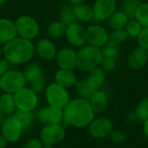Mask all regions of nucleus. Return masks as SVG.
<instances>
[{"label":"nucleus","mask_w":148,"mask_h":148,"mask_svg":"<svg viewBox=\"0 0 148 148\" xmlns=\"http://www.w3.org/2000/svg\"><path fill=\"white\" fill-rule=\"evenodd\" d=\"M63 111V121L74 127L88 126L95 119V112L88 100L76 98L70 100Z\"/></svg>","instance_id":"f257e3e1"},{"label":"nucleus","mask_w":148,"mask_h":148,"mask_svg":"<svg viewBox=\"0 0 148 148\" xmlns=\"http://www.w3.org/2000/svg\"><path fill=\"white\" fill-rule=\"evenodd\" d=\"M35 45L31 40L16 36L5 43L3 55L10 65H20L29 62L35 54Z\"/></svg>","instance_id":"f03ea898"},{"label":"nucleus","mask_w":148,"mask_h":148,"mask_svg":"<svg viewBox=\"0 0 148 148\" xmlns=\"http://www.w3.org/2000/svg\"><path fill=\"white\" fill-rule=\"evenodd\" d=\"M102 57L101 49L91 45L84 46L77 52L76 68L82 72H88L101 64Z\"/></svg>","instance_id":"7ed1b4c3"},{"label":"nucleus","mask_w":148,"mask_h":148,"mask_svg":"<svg viewBox=\"0 0 148 148\" xmlns=\"http://www.w3.org/2000/svg\"><path fill=\"white\" fill-rule=\"evenodd\" d=\"M29 88L36 94L42 93L46 88L45 73L42 68L36 62L28 64L23 71Z\"/></svg>","instance_id":"20e7f679"},{"label":"nucleus","mask_w":148,"mask_h":148,"mask_svg":"<svg viewBox=\"0 0 148 148\" xmlns=\"http://www.w3.org/2000/svg\"><path fill=\"white\" fill-rule=\"evenodd\" d=\"M0 81L2 90L4 93L12 95L26 87L27 84L23 72L17 69H9L0 77Z\"/></svg>","instance_id":"39448f33"},{"label":"nucleus","mask_w":148,"mask_h":148,"mask_svg":"<svg viewBox=\"0 0 148 148\" xmlns=\"http://www.w3.org/2000/svg\"><path fill=\"white\" fill-rule=\"evenodd\" d=\"M45 96L49 106L63 109L69 102L70 97L67 88L56 82H51L45 88Z\"/></svg>","instance_id":"423d86ee"},{"label":"nucleus","mask_w":148,"mask_h":148,"mask_svg":"<svg viewBox=\"0 0 148 148\" xmlns=\"http://www.w3.org/2000/svg\"><path fill=\"white\" fill-rule=\"evenodd\" d=\"M17 36L32 40L39 33V24L37 21L29 16H21L15 21Z\"/></svg>","instance_id":"0eeeda50"},{"label":"nucleus","mask_w":148,"mask_h":148,"mask_svg":"<svg viewBox=\"0 0 148 148\" xmlns=\"http://www.w3.org/2000/svg\"><path fill=\"white\" fill-rule=\"evenodd\" d=\"M16 109L33 111L38 104V96L30 88L24 87L14 94Z\"/></svg>","instance_id":"6e6552de"},{"label":"nucleus","mask_w":148,"mask_h":148,"mask_svg":"<svg viewBox=\"0 0 148 148\" xmlns=\"http://www.w3.org/2000/svg\"><path fill=\"white\" fill-rule=\"evenodd\" d=\"M23 132V127L14 114L5 117L1 125V134L7 142H16L20 139Z\"/></svg>","instance_id":"1a4fd4ad"},{"label":"nucleus","mask_w":148,"mask_h":148,"mask_svg":"<svg viewBox=\"0 0 148 148\" xmlns=\"http://www.w3.org/2000/svg\"><path fill=\"white\" fill-rule=\"evenodd\" d=\"M66 132L61 124L45 125L40 133V140L44 145L55 146L64 139Z\"/></svg>","instance_id":"9d476101"},{"label":"nucleus","mask_w":148,"mask_h":148,"mask_svg":"<svg viewBox=\"0 0 148 148\" xmlns=\"http://www.w3.org/2000/svg\"><path fill=\"white\" fill-rule=\"evenodd\" d=\"M87 42L88 45L101 49L109 41L107 29L99 24H91L86 29Z\"/></svg>","instance_id":"9b49d317"},{"label":"nucleus","mask_w":148,"mask_h":148,"mask_svg":"<svg viewBox=\"0 0 148 148\" xmlns=\"http://www.w3.org/2000/svg\"><path fill=\"white\" fill-rule=\"evenodd\" d=\"M116 0H95L92 9L94 19L96 21H105L116 11Z\"/></svg>","instance_id":"f8f14e48"},{"label":"nucleus","mask_w":148,"mask_h":148,"mask_svg":"<svg viewBox=\"0 0 148 148\" xmlns=\"http://www.w3.org/2000/svg\"><path fill=\"white\" fill-rule=\"evenodd\" d=\"M113 131L112 121L106 117H99L94 119L88 125V132L90 135L96 139H102L110 135Z\"/></svg>","instance_id":"ddd939ff"},{"label":"nucleus","mask_w":148,"mask_h":148,"mask_svg":"<svg viewBox=\"0 0 148 148\" xmlns=\"http://www.w3.org/2000/svg\"><path fill=\"white\" fill-rule=\"evenodd\" d=\"M36 118L44 126L61 124L63 121V111L61 108L49 105L37 112Z\"/></svg>","instance_id":"4468645a"},{"label":"nucleus","mask_w":148,"mask_h":148,"mask_svg":"<svg viewBox=\"0 0 148 148\" xmlns=\"http://www.w3.org/2000/svg\"><path fill=\"white\" fill-rule=\"evenodd\" d=\"M65 36L68 42L74 47H82L87 42L86 29L78 22L67 26Z\"/></svg>","instance_id":"2eb2a0df"},{"label":"nucleus","mask_w":148,"mask_h":148,"mask_svg":"<svg viewBox=\"0 0 148 148\" xmlns=\"http://www.w3.org/2000/svg\"><path fill=\"white\" fill-rule=\"evenodd\" d=\"M56 62L60 69L74 70L77 64V52L69 47L62 48L56 53Z\"/></svg>","instance_id":"dca6fc26"},{"label":"nucleus","mask_w":148,"mask_h":148,"mask_svg":"<svg viewBox=\"0 0 148 148\" xmlns=\"http://www.w3.org/2000/svg\"><path fill=\"white\" fill-rule=\"evenodd\" d=\"M35 51L37 56L44 61H51L55 59L57 53L55 42L49 38L40 39L35 46Z\"/></svg>","instance_id":"f3484780"},{"label":"nucleus","mask_w":148,"mask_h":148,"mask_svg":"<svg viewBox=\"0 0 148 148\" xmlns=\"http://www.w3.org/2000/svg\"><path fill=\"white\" fill-rule=\"evenodd\" d=\"M148 60V51L141 47L134 49L128 56L127 64L128 66L135 70L142 69Z\"/></svg>","instance_id":"a211bd4d"},{"label":"nucleus","mask_w":148,"mask_h":148,"mask_svg":"<svg viewBox=\"0 0 148 148\" xmlns=\"http://www.w3.org/2000/svg\"><path fill=\"white\" fill-rule=\"evenodd\" d=\"M16 36L15 22L8 18H0V45H4Z\"/></svg>","instance_id":"6ab92c4d"},{"label":"nucleus","mask_w":148,"mask_h":148,"mask_svg":"<svg viewBox=\"0 0 148 148\" xmlns=\"http://www.w3.org/2000/svg\"><path fill=\"white\" fill-rule=\"evenodd\" d=\"M55 82L68 89L75 86L77 82V76L72 69H60L55 75Z\"/></svg>","instance_id":"aec40b11"},{"label":"nucleus","mask_w":148,"mask_h":148,"mask_svg":"<svg viewBox=\"0 0 148 148\" xmlns=\"http://www.w3.org/2000/svg\"><path fill=\"white\" fill-rule=\"evenodd\" d=\"M90 105L95 113H102L106 110L108 104V95L105 91L99 89L95 91V93L92 95V97L88 100Z\"/></svg>","instance_id":"412c9836"},{"label":"nucleus","mask_w":148,"mask_h":148,"mask_svg":"<svg viewBox=\"0 0 148 148\" xmlns=\"http://www.w3.org/2000/svg\"><path fill=\"white\" fill-rule=\"evenodd\" d=\"M86 79L96 89H101L106 81V73L101 67H96L88 72Z\"/></svg>","instance_id":"4be33fe9"},{"label":"nucleus","mask_w":148,"mask_h":148,"mask_svg":"<svg viewBox=\"0 0 148 148\" xmlns=\"http://www.w3.org/2000/svg\"><path fill=\"white\" fill-rule=\"evenodd\" d=\"M73 10L76 21L88 23L94 19V13H93L92 7L85 3L73 5Z\"/></svg>","instance_id":"5701e85b"},{"label":"nucleus","mask_w":148,"mask_h":148,"mask_svg":"<svg viewBox=\"0 0 148 148\" xmlns=\"http://www.w3.org/2000/svg\"><path fill=\"white\" fill-rule=\"evenodd\" d=\"M16 110L14 95L4 93L0 97V112L5 116L12 115Z\"/></svg>","instance_id":"b1692460"},{"label":"nucleus","mask_w":148,"mask_h":148,"mask_svg":"<svg viewBox=\"0 0 148 148\" xmlns=\"http://www.w3.org/2000/svg\"><path fill=\"white\" fill-rule=\"evenodd\" d=\"M128 23V16L123 11H115L109 18L108 24L113 30L126 28Z\"/></svg>","instance_id":"393cba45"},{"label":"nucleus","mask_w":148,"mask_h":148,"mask_svg":"<svg viewBox=\"0 0 148 148\" xmlns=\"http://www.w3.org/2000/svg\"><path fill=\"white\" fill-rule=\"evenodd\" d=\"M75 88L80 98H83L86 100H89L92 97V95L95 93V91H97L88 82V81L86 78L77 81L75 84Z\"/></svg>","instance_id":"a878e982"},{"label":"nucleus","mask_w":148,"mask_h":148,"mask_svg":"<svg viewBox=\"0 0 148 148\" xmlns=\"http://www.w3.org/2000/svg\"><path fill=\"white\" fill-rule=\"evenodd\" d=\"M14 115L20 122L23 131L29 130L33 126L34 114L32 111H23V110L16 109V112L14 113Z\"/></svg>","instance_id":"bb28decb"},{"label":"nucleus","mask_w":148,"mask_h":148,"mask_svg":"<svg viewBox=\"0 0 148 148\" xmlns=\"http://www.w3.org/2000/svg\"><path fill=\"white\" fill-rule=\"evenodd\" d=\"M67 25L64 24L61 20L52 22L47 29V32L49 37L53 39H58L65 36Z\"/></svg>","instance_id":"cd10ccee"},{"label":"nucleus","mask_w":148,"mask_h":148,"mask_svg":"<svg viewBox=\"0 0 148 148\" xmlns=\"http://www.w3.org/2000/svg\"><path fill=\"white\" fill-rule=\"evenodd\" d=\"M119 45L120 44L109 40L104 46L101 48L103 57H108V58L116 60L118 58L119 51H120Z\"/></svg>","instance_id":"c85d7f7f"},{"label":"nucleus","mask_w":148,"mask_h":148,"mask_svg":"<svg viewBox=\"0 0 148 148\" xmlns=\"http://www.w3.org/2000/svg\"><path fill=\"white\" fill-rule=\"evenodd\" d=\"M59 17V20H61L67 26L77 22L74 14L73 5H63L60 10Z\"/></svg>","instance_id":"c756f323"},{"label":"nucleus","mask_w":148,"mask_h":148,"mask_svg":"<svg viewBox=\"0 0 148 148\" xmlns=\"http://www.w3.org/2000/svg\"><path fill=\"white\" fill-rule=\"evenodd\" d=\"M140 0H124L122 3V10L128 18L134 19L135 18V14L137 11V9L140 5Z\"/></svg>","instance_id":"7c9ffc66"},{"label":"nucleus","mask_w":148,"mask_h":148,"mask_svg":"<svg viewBox=\"0 0 148 148\" xmlns=\"http://www.w3.org/2000/svg\"><path fill=\"white\" fill-rule=\"evenodd\" d=\"M135 19L142 27L148 28V3H140L135 14Z\"/></svg>","instance_id":"2f4dec72"},{"label":"nucleus","mask_w":148,"mask_h":148,"mask_svg":"<svg viewBox=\"0 0 148 148\" xmlns=\"http://www.w3.org/2000/svg\"><path fill=\"white\" fill-rule=\"evenodd\" d=\"M136 115L142 121L148 120V97L139 102L136 108Z\"/></svg>","instance_id":"473e14b6"},{"label":"nucleus","mask_w":148,"mask_h":148,"mask_svg":"<svg viewBox=\"0 0 148 148\" xmlns=\"http://www.w3.org/2000/svg\"><path fill=\"white\" fill-rule=\"evenodd\" d=\"M141 24L136 20V19H132L129 21L126 26V31L127 32L128 36L131 37H137L139 34L140 33L142 29Z\"/></svg>","instance_id":"72a5a7b5"},{"label":"nucleus","mask_w":148,"mask_h":148,"mask_svg":"<svg viewBox=\"0 0 148 148\" xmlns=\"http://www.w3.org/2000/svg\"><path fill=\"white\" fill-rule=\"evenodd\" d=\"M128 34L126 31V29H116V30H113V32L109 35V40L121 44L127 41V39L128 38Z\"/></svg>","instance_id":"f704fd0d"},{"label":"nucleus","mask_w":148,"mask_h":148,"mask_svg":"<svg viewBox=\"0 0 148 148\" xmlns=\"http://www.w3.org/2000/svg\"><path fill=\"white\" fill-rule=\"evenodd\" d=\"M139 46L148 51V28H142L140 33L137 36Z\"/></svg>","instance_id":"c9c22d12"},{"label":"nucleus","mask_w":148,"mask_h":148,"mask_svg":"<svg viewBox=\"0 0 148 148\" xmlns=\"http://www.w3.org/2000/svg\"><path fill=\"white\" fill-rule=\"evenodd\" d=\"M116 60L108 58V57H102V60L101 62V68L106 72H111L115 69L116 66Z\"/></svg>","instance_id":"e433bc0d"},{"label":"nucleus","mask_w":148,"mask_h":148,"mask_svg":"<svg viewBox=\"0 0 148 148\" xmlns=\"http://www.w3.org/2000/svg\"><path fill=\"white\" fill-rule=\"evenodd\" d=\"M111 140L115 144H122L126 140V135L122 131L120 130H113L110 134Z\"/></svg>","instance_id":"4c0bfd02"},{"label":"nucleus","mask_w":148,"mask_h":148,"mask_svg":"<svg viewBox=\"0 0 148 148\" xmlns=\"http://www.w3.org/2000/svg\"><path fill=\"white\" fill-rule=\"evenodd\" d=\"M42 147H43V143L41 140L30 139L23 144V148H42Z\"/></svg>","instance_id":"58836bf2"},{"label":"nucleus","mask_w":148,"mask_h":148,"mask_svg":"<svg viewBox=\"0 0 148 148\" xmlns=\"http://www.w3.org/2000/svg\"><path fill=\"white\" fill-rule=\"evenodd\" d=\"M10 62L4 58H0V77L3 75L9 69H10Z\"/></svg>","instance_id":"ea45409f"},{"label":"nucleus","mask_w":148,"mask_h":148,"mask_svg":"<svg viewBox=\"0 0 148 148\" xmlns=\"http://www.w3.org/2000/svg\"><path fill=\"white\" fill-rule=\"evenodd\" d=\"M7 141L4 139V137L2 135V134H0V148H4L6 147Z\"/></svg>","instance_id":"a19ab883"},{"label":"nucleus","mask_w":148,"mask_h":148,"mask_svg":"<svg viewBox=\"0 0 148 148\" xmlns=\"http://www.w3.org/2000/svg\"><path fill=\"white\" fill-rule=\"evenodd\" d=\"M143 130L146 134V136L148 138V120L144 121V126H143Z\"/></svg>","instance_id":"79ce46f5"},{"label":"nucleus","mask_w":148,"mask_h":148,"mask_svg":"<svg viewBox=\"0 0 148 148\" xmlns=\"http://www.w3.org/2000/svg\"><path fill=\"white\" fill-rule=\"evenodd\" d=\"M69 3H70L72 5H76V4L84 3L86 0H69Z\"/></svg>","instance_id":"37998d69"},{"label":"nucleus","mask_w":148,"mask_h":148,"mask_svg":"<svg viewBox=\"0 0 148 148\" xmlns=\"http://www.w3.org/2000/svg\"><path fill=\"white\" fill-rule=\"evenodd\" d=\"M5 117H6V116H5L3 113H1V112H0V126L3 124V121H4Z\"/></svg>","instance_id":"c03bdc74"},{"label":"nucleus","mask_w":148,"mask_h":148,"mask_svg":"<svg viewBox=\"0 0 148 148\" xmlns=\"http://www.w3.org/2000/svg\"><path fill=\"white\" fill-rule=\"evenodd\" d=\"M42 148H53V146H49V145H44Z\"/></svg>","instance_id":"a18cd8bd"},{"label":"nucleus","mask_w":148,"mask_h":148,"mask_svg":"<svg viewBox=\"0 0 148 148\" xmlns=\"http://www.w3.org/2000/svg\"><path fill=\"white\" fill-rule=\"evenodd\" d=\"M8 0H0V4H3L7 2Z\"/></svg>","instance_id":"49530a36"},{"label":"nucleus","mask_w":148,"mask_h":148,"mask_svg":"<svg viewBox=\"0 0 148 148\" xmlns=\"http://www.w3.org/2000/svg\"><path fill=\"white\" fill-rule=\"evenodd\" d=\"M2 55H3V49H2L1 46H0V58H1V56H2Z\"/></svg>","instance_id":"de8ad7c7"},{"label":"nucleus","mask_w":148,"mask_h":148,"mask_svg":"<svg viewBox=\"0 0 148 148\" xmlns=\"http://www.w3.org/2000/svg\"><path fill=\"white\" fill-rule=\"evenodd\" d=\"M0 90H2V88H1V81H0Z\"/></svg>","instance_id":"09e8293b"}]
</instances>
